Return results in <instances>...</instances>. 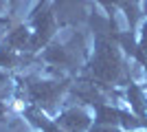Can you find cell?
Masks as SVG:
<instances>
[{"label": "cell", "instance_id": "6", "mask_svg": "<svg viewBox=\"0 0 147 132\" xmlns=\"http://www.w3.org/2000/svg\"><path fill=\"white\" fill-rule=\"evenodd\" d=\"M88 132H123L119 128H112V126H101V123H92V128Z\"/></svg>", "mask_w": 147, "mask_h": 132}, {"label": "cell", "instance_id": "3", "mask_svg": "<svg viewBox=\"0 0 147 132\" xmlns=\"http://www.w3.org/2000/svg\"><path fill=\"white\" fill-rule=\"evenodd\" d=\"M86 57H88L86 38H84V33L75 31L64 42L49 44L46 51L40 55V62L51 64V68H61V70H68V73H75L84 66Z\"/></svg>", "mask_w": 147, "mask_h": 132}, {"label": "cell", "instance_id": "2", "mask_svg": "<svg viewBox=\"0 0 147 132\" xmlns=\"http://www.w3.org/2000/svg\"><path fill=\"white\" fill-rule=\"evenodd\" d=\"M70 88V79H44L40 75H26L18 77V90L22 93V99L26 106L40 108L42 112L53 114L55 112V104L66 95Z\"/></svg>", "mask_w": 147, "mask_h": 132}, {"label": "cell", "instance_id": "1", "mask_svg": "<svg viewBox=\"0 0 147 132\" xmlns=\"http://www.w3.org/2000/svg\"><path fill=\"white\" fill-rule=\"evenodd\" d=\"M88 77H90V82L101 84V86H112V84L129 82L127 64L123 62L119 44L112 40V35L103 33V29L97 31L94 55H92V62L88 64Z\"/></svg>", "mask_w": 147, "mask_h": 132}, {"label": "cell", "instance_id": "7", "mask_svg": "<svg viewBox=\"0 0 147 132\" xmlns=\"http://www.w3.org/2000/svg\"><path fill=\"white\" fill-rule=\"evenodd\" d=\"M7 2H9V11H11V13H16V11H18L20 0H7Z\"/></svg>", "mask_w": 147, "mask_h": 132}, {"label": "cell", "instance_id": "4", "mask_svg": "<svg viewBox=\"0 0 147 132\" xmlns=\"http://www.w3.org/2000/svg\"><path fill=\"white\" fill-rule=\"evenodd\" d=\"M92 117L84 106H70L64 112L57 114V128L61 132H88L92 128Z\"/></svg>", "mask_w": 147, "mask_h": 132}, {"label": "cell", "instance_id": "5", "mask_svg": "<svg viewBox=\"0 0 147 132\" xmlns=\"http://www.w3.org/2000/svg\"><path fill=\"white\" fill-rule=\"evenodd\" d=\"M9 117H11V106L5 99H0V123H5Z\"/></svg>", "mask_w": 147, "mask_h": 132}, {"label": "cell", "instance_id": "8", "mask_svg": "<svg viewBox=\"0 0 147 132\" xmlns=\"http://www.w3.org/2000/svg\"><path fill=\"white\" fill-rule=\"evenodd\" d=\"M5 90H7V84H5V82H0V99H2V95H5Z\"/></svg>", "mask_w": 147, "mask_h": 132}]
</instances>
